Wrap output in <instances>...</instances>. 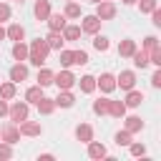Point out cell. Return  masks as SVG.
<instances>
[{"label":"cell","instance_id":"1","mask_svg":"<svg viewBox=\"0 0 161 161\" xmlns=\"http://www.w3.org/2000/svg\"><path fill=\"white\" fill-rule=\"evenodd\" d=\"M48 53H50V48H48V43L43 40V38H35V40H30V45H28V60L33 63V65H45V58H48Z\"/></svg>","mask_w":161,"mask_h":161},{"label":"cell","instance_id":"2","mask_svg":"<svg viewBox=\"0 0 161 161\" xmlns=\"http://www.w3.org/2000/svg\"><path fill=\"white\" fill-rule=\"evenodd\" d=\"M28 113H30V103H25V101H15L13 106H8V118H10L13 123L25 121Z\"/></svg>","mask_w":161,"mask_h":161},{"label":"cell","instance_id":"3","mask_svg":"<svg viewBox=\"0 0 161 161\" xmlns=\"http://www.w3.org/2000/svg\"><path fill=\"white\" fill-rule=\"evenodd\" d=\"M53 83L58 86V91H70V88L75 86V75H73L68 68H63L60 73H55V75H53Z\"/></svg>","mask_w":161,"mask_h":161},{"label":"cell","instance_id":"4","mask_svg":"<svg viewBox=\"0 0 161 161\" xmlns=\"http://www.w3.org/2000/svg\"><path fill=\"white\" fill-rule=\"evenodd\" d=\"M0 138H3L5 143H18V141H20V128H18V123H13V121L3 123V126H0Z\"/></svg>","mask_w":161,"mask_h":161},{"label":"cell","instance_id":"5","mask_svg":"<svg viewBox=\"0 0 161 161\" xmlns=\"http://www.w3.org/2000/svg\"><path fill=\"white\" fill-rule=\"evenodd\" d=\"M116 5H113V0H101V3H96V15L101 18V20H113L116 18Z\"/></svg>","mask_w":161,"mask_h":161},{"label":"cell","instance_id":"6","mask_svg":"<svg viewBox=\"0 0 161 161\" xmlns=\"http://www.w3.org/2000/svg\"><path fill=\"white\" fill-rule=\"evenodd\" d=\"M101 18L98 15H83V20H80V33H88V35H96L98 30H101Z\"/></svg>","mask_w":161,"mask_h":161},{"label":"cell","instance_id":"7","mask_svg":"<svg viewBox=\"0 0 161 161\" xmlns=\"http://www.w3.org/2000/svg\"><path fill=\"white\" fill-rule=\"evenodd\" d=\"M116 88H121V91L136 88V73H133V70H121V73L116 75Z\"/></svg>","mask_w":161,"mask_h":161},{"label":"cell","instance_id":"8","mask_svg":"<svg viewBox=\"0 0 161 161\" xmlns=\"http://www.w3.org/2000/svg\"><path fill=\"white\" fill-rule=\"evenodd\" d=\"M96 88H101V93H113L116 91V75L113 73H101L96 78Z\"/></svg>","mask_w":161,"mask_h":161},{"label":"cell","instance_id":"9","mask_svg":"<svg viewBox=\"0 0 161 161\" xmlns=\"http://www.w3.org/2000/svg\"><path fill=\"white\" fill-rule=\"evenodd\" d=\"M18 128H20V136H40L43 133V126L38 123V121H20L18 123Z\"/></svg>","mask_w":161,"mask_h":161},{"label":"cell","instance_id":"10","mask_svg":"<svg viewBox=\"0 0 161 161\" xmlns=\"http://www.w3.org/2000/svg\"><path fill=\"white\" fill-rule=\"evenodd\" d=\"M8 75H10V80H13V83H20V80H25V78H28V65H25L23 60H18V63L10 68V73H8Z\"/></svg>","mask_w":161,"mask_h":161},{"label":"cell","instance_id":"11","mask_svg":"<svg viewBox=\"0 0 161 161\" xmlns=\"http://www.w3.org/2000/svg\"><path fill=\"white\" fill-rule=\"evenodd\" d=\"M88 156L91 158H96V161H101V158H106L108 156V151H106V146L101 143V141H88Z\"/></svg>","mask_w":161,"mask_h":161},{"label":"cell","instance_id":"12","mask_svg":"<svg viewBox=\"0 0 161 161\" xmlns=\"http://www.w3.org/2000/svg\"><path fill=\"white\" fill-rule=\"evenodd\" d=\"M43 40L48 43V48H50V50H60V48H63V43H65V40H63V33H60V30H50V33H48V35H45Z\"/></svg>","mask_w":161,"mask_h":161},{"label":"cell","instance_id":"13","mask_svg":"<svg viewBox=\"0 0 161 161\" xmlns=\"http://www.w3.org/2000/svg\"><path fill=\"white\" fill-rule=\"evenodd\" d=\"M33 15L38 18V20H48V15H50V0H35V8H33Z\"/></svg>","mask_w":161,"mask_h":161},{"label":"cell","instance_id":"14","mask_svg":"<svg viewBox=\"0 0 161 161\" xmlns=\"http://www.w3.org/2000/svg\"><path fill=\"white\" fill-rule=\"evenodd\" d=\"M53 101H55V106H60V108H73V106H75V96H73L70 91H60Z\"/></svg>","mask_w":161,"mask_h":161},{"label":"cell","instance_id":"15","mask_svg":"<svg viewBox=\"0 0 161 161\" xmlns=\"http://www.w3.org/2000/svg\"><path fill=\"white\" fill-rule=\"evenodd\" d=\"M5 38H10L13 43H18V40H25V28H23L20 23H13V25L5 30Z\"/></svg>","mask_w":161,"mask_h":161},{"label":"cell","instance_id":"16","mask_svg":"<svg viewBox=\"0 0 161 161\" xmlns=\"http://www.w3.org/2000/svg\"><path fill=\"white\" fill-rule=\"evenodd\" d=\"M126 108H136V106H141L143 103V93L141 91H136V88H131V91H126Z\"/></svg>","mask_w":161,"mask_h":161},{"label":"cell","instance_id":"17","mask_svg":"<svg viewBox=\"0 0 161 161\" xmlns=\"http://www.w3.org/2000/svg\"><path fill=\"white\" fill-rule=\"evenodd\" d=\"M75 138L83 141V143H88V141L93 138V126H91V123H78V126H75Z\"/></svg>","mask_w":161,"mask_h":161},{"label":"cell","instance_id":"18","mask_svg":"<svg viewBox=\"0 0 161 161\" xmlns=\"http://www.w3.org/2000/svg\"><path fill=\"white\" fill-rule=\"evenodd\" d=\"M45 23H48L50 30H63V28H65V15H63V13H50Z\"/></svg>","mask_w":161,"mask_h":161},{"label":"cell","instance_id":"19","mask_svg":"<svg viewBox=\"0 0 161 161\" xmlns=\"http://www.w3.org/2000/svg\"><path fill=\"white\" fill-rule=\"evenodd\" d=\"M133 50H136V40L123 38V40L118 43V55H121V58H131V55H133Z\"/></svg>","mask_w":161,"mask_h":161},{"label":"cell","instance_id":"20","mask_svg":"<svg viewBox=\"0 0 161 161\" xmlns=\"http://www.w3.org/2000/svg\"><path fill=\"white\" fill-rule=\"evenodd\" d=\"M75 83L80 86V93H93L96 91V75H80V78H75Z\"/></svg>","mask_w":161,"mask_h":161},{"label":"cell","instance_id":"21","mask_svg":"<svg viewBox=\"0 0 161 161\" xmlns=\"http://www.w3.org/2000/svg\"><path fill=\"white\" fill-rule=\"evenodd\" d=\"M108 116H113V118H123L126 116V103L123 101H108Z\"/></svg>","mask_w":161,"mask_h":161},{"label":"cell","instance_id":"22","mask_svg":"<svg viewBox=\"0 0 161 161\" xmlns=\"http://www.w3.org/2000/svg\"><path fill=\"white\" fill-rule=\"evenodd\" d=\"M13 58L15 60H28V43H23V40H18V43H13Z\"/></svg>","mask_w":161,"mask_h":161},{"label":"cell","instance_id":"23","mask_svg":"<svg viewBox=\"0 0 161 161\" xmlns=\"http://www.w3.org/2000/svg\"><path fill=\"white\" fill-rule=\"evenodd\" d=\"M131 58H133V65H136V68H146V65H151V63H148V50H143V48H141V50L136 48Z\"/></svg>","mask_w":161,"mask_h":161},{"label":"cell","instance_id":"24","mask_svg":"<svg viewBox=\"0 0 161 161\" xmlns=\"http://www.w3.org/2000/svg\"><path fill=\"white\" fill-rule=\"evenodd\" d=\"M35 106H38V111H40L43 116H50V113L55 111V101H53V98H48V96H43Z\"/></svg>","mask_w":161,"mask_h":161},{"label":"cell","instance_id":"25","mask_svg":"<svg viewBox=\"0 0 161 161\" xmlns=\"http://www.w3.org/2000/svg\"><path fill=\"white\" fill-rule=\"evenodd\" d=\"M53 75H55V73H53L50 68L40 65V70H38V86H43V88H45V86H50V83H53Z\"/></svg>","mask_w":161,"mask_h":161},{"label":"cell","instance_id":"26","mask_svg":"<svg viewBox=\"0 0 161 161\" xmlns=\"http://www.w3.org/2000/svg\"><path fill=\"white\" fill-rule=\"evenodd\" d=\"M43 98V86H30L25 91V103H38Z\"/></svg>","mask_w":161,"mask_h":161},{"label":"cell","instance_id":"27","mask_svg":"<svg viewBox=\"0 0 161 161\" xmlns=\"http://www.w3.org/2000/svg\"><path fill=\"white\" fill-rule=\"evenodd\" d=\"M126 131H128V133H138V131H143V121H141V116H128V118H126Z\"/></svg>","mask_w":161,"mask_h":161},{"label":"cell","instance_id":"28","mask_svg":"<svg viewBox=\"0 0 161 161\" xmlns=\"http://www.w3.org/2000/svg\"><path fill=\"white\" fill-rule=\"evenodd\" d=\"M60 33H63V40H78L80 38V25H68L65 23V28Z\"/></svg>","mask_w":161,"mask_h":161},{"label":"cell","instance_id":"29","mask_svg":"<svg viewBox=\"0 0 161 161\" xmlns=\"http://www.w3.org/2000/svg\"><path fill=\"white\" fill-rule=\"evenodd\" d=\"M93 48H96L98 53H106V50L111 48V40H108L106 35H101V33H96V35H93Z\"/></svg>","mask_w":161,"mask_h":161},{"label":"cell","instance_id":"30","mask_svg":"<svg viewBox=\"0 0 161 161\" xmlns=\"http://www.w3.org/2000/svg\"><path fill=\"white\" fill-rule=\"evenodd\" d=\"M0 98H5V101H13V98H15V83H13V80L0 83Z\"/></svg>","mask_w":161,"mask_h":161},{"label":"cell","instance_id":"31","mask_svg":"<svg viewBox=\"0 0 161 161\" xmlns=\"http://www.w3.org/2000/svg\"><path fill=\"white\" fill-rule=\"evenodd\" d=\"M63 15H65V18H73V20H75V18H80V5H78L75 0H68V5H65V10H63Z\"/></svg>","mask_w":161,"mask_h":161},{"label":"cell","instance_id":"32","mask_svg":"<svg viewBox=\"0 0 161 161\" xmlns=\"http://www.w3.org/2000/svg\"><path fill=\"white\" fill-rule=\"evenodd\" d=\"M108 101H111V98H98V101H93V113L108 116Z\"/></svg>","mask_w":161,"mask_h":161},{"label":"cell","instance_id":"33","mask_svg":"<svg viewBox=\"0 0 161 161\" xmlns=\"http://www.w3.org/2000/svg\"><path fill=\"white\" fill-rule=\"evenodd\" d=\"M131 136H133V133H128V131L123 128V131H118V133L113 136V141H116L118 146H128V143H131Z\"/></svg>","mask_w":161,"mask_h":161},{"label":"cell","instance_id":"34","mask_svg":"<svg viewBox=\"0 0 161 161\" xmlns=\"http://www.w3.org/2000/svg\"><path fill=\"white\" fill-rule=\"evenodd\" d=\"M86 63H88V53L80 50V48L73 50V65H86Z\"/></svg>","mask_w":161,"mask_h":161},{"label":"cell","instance_id":"35","mask_svg":"<svg viewBox=\"0 0 161 161\" xmlns=\"http://www.w3.org/2000/svg\"><path fill=\"white\" fill-rule=\"evenodd\" d=\"M136 3H138V10H141V13H151V10L158 8L156 0H136Z\"/></svg>","mask_w":161,"mask_h":161},{"label":"cell","instance_id":"36","mask_svg":"<svg viewBox=\"0 0 161 161\" xmlns=\"http://www.w3.org/2000/svg\"><path fill=\"white\" fill-rule=\"evenodd\" d=\"M60 65L63 68H70L73 65V50H63L60 48Z\"/></svg>","mask_w":161,"mask_h":161},{"label":"cell","instance_id":"37","mask_svg":"<svg viewBox=\"0 0 161 161\" xmlns=\"http://www.w3.org/2000/svg\"><path fill=\"white\" fill-rule=\"evenodd\" d=\"M153 48H158V38L156 35H146L143 38V50H153Z\"/></svg>","mask_w":161,"mask_h":161},{"label":"cell","instance_id":"38","mask_svg":"<svg viewBox=\"0 0 161 161\" xmlns=\"http://www.w3.org/2000/svg\"><path fill=\"white\" fill-rule=\"evenodd\" d=\"M128 151H131V156H143V153H146V146H143V143H133V141H131V143H128Z\"/></svg>","mask_w":161,"mask_h":161},{"label":"cell","instance_id":"39","mask_svg":"<svg viewBox=\"0 0 161 161\" xmlns=\"http://www.w3.org/2000/svg\"><path fill=\"white\" fill-rule=\"evenodd\" d=\"M0 158H13V143L0 141Z\"/></svg>","mask_w":161,"mask_h":161},{"label":"cell","instance_id":"40","mask_svg":"<svg viewBox=\"0 0 161 161\" xmlns=\"http://www.w3.org/2000/svg\"><path fill=\"white\" fill-rule=\"evenodd\" d=\"M10 15H13V10H10V5H8V3H0V23H5V20H10Z\"/></svg>","mask_w":161,"mask_h":161},{"label":"cell","instance_id":"41","mask_svg":"<svg viewBox=\"0 0 161 161\" xmlns=\"http://www.w3.org/2000/svg\"><path fill=\"white\" fill-rule=\"evenodd\" d=\"M151 86H153V88H161V68L153 70V75H151Z\"/></svg>","mask_w":161,"mask_h":161},{"label":"cell","instance_id":"42","mask_svg":"<svg viewBox=\"0 0 161 161\" xmlns=\"http://www.w3.org/2000/svg\"><path fill=\"white\" fill-rule=\"evenodd\" d=\"M151 18H153V25L158 28V25H161V10H158V8H156V10H151Z\"/></svg>","mask_w":161,"mask_h":161},{"label":"cell","instance_id":"43","mask_svg":"<svg viewBox=\"0 0 161 161\" xmlns=\"http://www.w3.org/2000/svg\"><path fill=\"white\" fill-rule=\"evenodd\" d=\"M5 116H8V101L3 98L0 101V118H5Z\"/></svg>","mask_w":161,"mask_h":161},{"label":"cell","instance_id":"44","mask_svg":"<svg viewBox=\"0 0 161 161\" xmlns=\"http://www.w3.org/2000/svg\"><path fill=\"white\" fill-rule=\"evenodd\" d=\"M0 40H5V28L0 25Z\"/></svg>","mask_w":161,"mask_h":161},{"label":"cell","instance_id":"45","mask_svg":"<svg viewBox=\"0 0 161 161\" xmlns=\"http://www.w3.org/2000/svg\"><path fill=\"white\" fill-rule=\"evenodd\" d=\"M123 5H136V0H121Z\"/></svg>","mask_w":161,"mask_h":161},{"label":"cell","instance_id":"46","mask_svg":"<svg viewBox=\"0 0 161 161\" xmlns=\"http://www.w3.org/2000/svg\"><path fill=\"white\" fill-rule=\"evenodd\" d=\"M88 3H93V5H96V3H101V0H88Z\"/></svg>","mask_w":161,"mask_h":161},{"label":"cell","instance_id":"47","mask_svg":"<svg viewBox=\"0 0 161 161\" xmlns=\"http://www.w3.org/2000/svg\"><path fill=\"white\" fill-rule=\"evenodd\" d=\"M18 3H23V0H18Z\"/></svg>","mask_w":161,"mask_h":161},{"label":"cell","instance_id":"48","mask_svg":"<svg viewBox=\"0 0 161 161\" xmlns=\"http://www.w3.org/2000/svg\"><path fill=\"white\" fill-rule=\"evenodd\" d=\"M0 141H3V138H0Z\"/></svg>","mask_w":161,"mask_h":161}]
</instances>
